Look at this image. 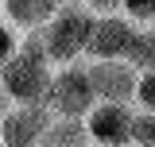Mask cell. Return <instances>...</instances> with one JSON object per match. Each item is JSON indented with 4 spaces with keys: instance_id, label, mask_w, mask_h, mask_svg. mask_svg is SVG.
I'll list each match as a JSON object with an SVG mask.
<instances>
[{
    "instance_id": "9",
    "label": "cell",
    "mask_w": 155,
    "mask_h": 147,
    "mask_svg": "<svg viewBox=\"0 0 155 147\" xmlns=\"http://www.w3.org/2000/svg\"><path fill=\"white\" fill-rule=\"evenodd\" d=\"M35 147H93L89 143V132L81 120H62V116H51L47 132L39 136Z\"/></svg>"
},
{
    "instance_id": "6",
    "label": "cell",
    "mask_w": 155,
    "mask_h": 147,
    "mask_svg": "<svg viewBox=\"0 0 155 147\" xmlns=\"http://www.w3.org/2000/svg\"><path fill=\"white\" fill-rule=\"evenodd\" d=\"M81 124L89 132V143H128V124H132V109L116 105V101H93V109L81 116Z\"/></svg>"
},
{
    "instance_id": "12",
    "label": "cell",
    "mask_w": 155,
    "mask_h": 147,
    "mask_svg": "<svg viewBox=\"0 0 155 147\" xmlns=\"http://www.w3.org/2000/svg\"><path fill=\"white\" fill-rule=\"evenodd\" d=\"M120 16L128 23H155V0H120Z\"/></svg>"
},
{
    "instance_id": "13",
    "label": "cell",
    "mask_w": 155,
    "mask_h": 147,
    "mask_svg": "<svg viewBox=\"0 0 155 147\" xmlns=\"http://www.w3.org/2000/svg\"><path fill=\"white\" fill-rule=\"evenodd\" d=\"M132 101H136L143 112H155V70H143L140 77H136V93H132Z\"/></svg>"
},
{
    "instance_id": "14",
    "label": "cell",
    "mask_w": 155,
    "mask_h": 147,
    "mask_svg": "<svg viewBox=\"0 0 155 147\" xmlns=\"http://www.w3.org/2000/svg\"><path fill=\"white\" fill-rule=\"evenodd\" d=\"M16 47H19V31H16V27H8V23L0 19V66L16 54Z\"/></svg>"
},
{
    "instance_id": "19",
    "label": "cell",
    "mask_w": 155,
    "mask_h": 147,
    "mask_svg": "<svg viewBox=\"0 0 155 147\" xmlns=\"http://www.w3.org/2000/svg\"><path fill=\"white\" fill-rule=\"evenodd\" d=\"M147 27H151V31H155V23H147Z\"/></svg>"
},
{
    "instance_id": "16",
    "label": "cell",
    "mask_w": 155,
    "mask_h": 147,
    "mask_svg": "<svg viewBox=\"0 0 155 147\" xmlns=\"http://www.w3.org/2000/svg\"><path fill=\"white\" fill-rule=\"evenodd\" d=\"M8 109H12V101H8V93H4V85H0V116H4Z\"/></svg>"
},
{
    "instance_id": "7",
    "label": "cell",
    "mask_w": 155,
    "mask_h": 147,
    "mask_svg": "<svg viewBox=\"0 0 155 147\" xmlns=\"http://www.w3.org/2000/svg\"><path fill=\"white\" fill-rule=\"evenodd\" d=\"M132 27H136V23H128L120 12L93 16V23H89V39H85V54H81V58H89V62H97V58H120L124 47H128Z\"/></svg>"
},
{
    "instance_id": "3",
    "label": "cell",
    "mask_w": 155,
    "mask_h": 147,
    "mask_svg": "<svg viewBox=\"0 0 155 147\" xmlns=\"http://www.w3.org/2000/svg\"><path fill=\"white\" fill-rule=\"evenodd\" d=\"M93 89H89V77H85V66H58L54 77H51V89L43 97V109L51 116H62V120H81L85 112L93 109Z\"/></svg>"
},
{
    "instance_id": "15",
    "label": "cell",
    "mask_w": 155,
    "mask_h": 147,
    "mask_svg": "<svg viewBox=\"0 0 155 147\" xmlns=\"http://www.w3.org/2000/svg\"><path fill=\"white\" fill-rule=\"evenodd\" d=\"M81 8H89L93 16H109V12H120V0H78Z\"/></svg>"
},
{
    "instance_id": "5",
    "label": "cell",
    "mask_w": 155,
    "mask_h": 147,
    "mask_svg": "<svg viewBox=\"0 0 155 147\" xmlns=\"http://www.w3.org/2000/svg\"><path fill=\"white\" fill-rule=\"evenodd\" d=\"M47 124L51 112L43 105H12L0 116V147H35Z\"/></svg>"
},
{
    "instance_id": "10",
    "label": "cell",
    "mask_w": 155,
    "mask_h": 147,
    "mask_svg": "<svg viewBox=\"0 0 155 147\" xmlns=\"http://www.w3.org/2000/svg\"><path fill=\"white\" fill-rule=\"evenodd\" d=\"M120 58H124V62H128L136 74L155 70V31L147 27V23H143V27L136 23V27H132V35H128V47H124V54H120Z\"/></svg>"
},
{
    "instance_id": "18",
    "label": "cell",
    "mask_w": 155,
    "mask_h": 147,
    "mask_svg": "<svg viewBox=\"0 0 155 147\" xmlns=\"http://www.w3.org/2000/svg\"><path fill=\"white\" fill-rule=\"evenodd\" d=\"M51 4H54V8H62V4H66V0H51Z\"/></svg>"
},
{
    "instance_id": "1",
    "label": "cell",
    "mask_w": 155,
    "mask_h": 147,
    "mask_svg": "<svg viewBox=\"0 0 155 147\" xmlns=\"http://www.w3.org/2000/svg\"><path fill=\"white\" fill-rule=\"evenodd\" d=\"M51 77H54V66L43 54L39 31H23L16 54L0 66V85L8 93V101L12 105H43V97L51 89Z\"/></svg>"
},
{
    "instance_id": "4",
    "label": "cell",
    "mask_w": 155,
    "mask_h": 147,
    "mask_svg": "<svg viewBox=\"0 0 155 147\" xmlns=\"http://www.w3.org/2000/svg\"><path fill=\"white\" fill-rule=\"evenodd\" d=\"M85 77H89V89L97 101H116V105H132L136 93V77L140 74L124 62V58H97V62H81Z\"/></svg>"
},
{
    "instance_id": "8",
    "label": "cell",
    "mask_w": 155,
    "mask_h": 147,
    "mask_svg": "<svg viewBox=\"0 0 155 147\" xmlns=\"http://www.w3.org/2000/svg\"><path fill=\"white\" fill-rule=\"evenodd\" d=\"M0 8H4V23L16 31H39L54 16L51 0H0Z\"/></svg>"
},
{
    "instance_id": "2",
    "label": "cell",
    "mask_w": 155,
    "mask_h": 147,
    "mask_svg": "<svg viewBox=\"0 0 155 147\" xmlns=\"http://www.w3.org/2000/svg\"><path fill=\"white\" fill-rule=\"evenodd\" d=\"M89 23L93 12L81 8L78 0H66L62 8H54V16L39 27V43L51 66H70L85 54V39H89Z\"/></svg>"
},
{
    "instance_id": "17",
    "label": "cell",
    "mask_w": 155,
    "mask_h": 147,
    "mask_svg": "<svg viewBox=\"0 0 155 147\" xmlns=\"http://www.w3.org/2000/svg\"><path fill=\"white\" fill-rule=\"evenodd\" d=\"M105 147H132V143H105Z\"/></svg>"
},
{
    "instance_id": "11",
    "label": "cell",
    "mask_w": 155,
    "mask_h": 147,
    "mask_svg": "<svg viewBox=\"0 0 155 147\" xmlns=\"http://www.w3.org/2000/svg\"><path fill=\"white\" fill-rule=\"evenodd\" d=\"M128 143L132 147H155V112H132L128 124Z\"/></svg>"
}]
</instances>
